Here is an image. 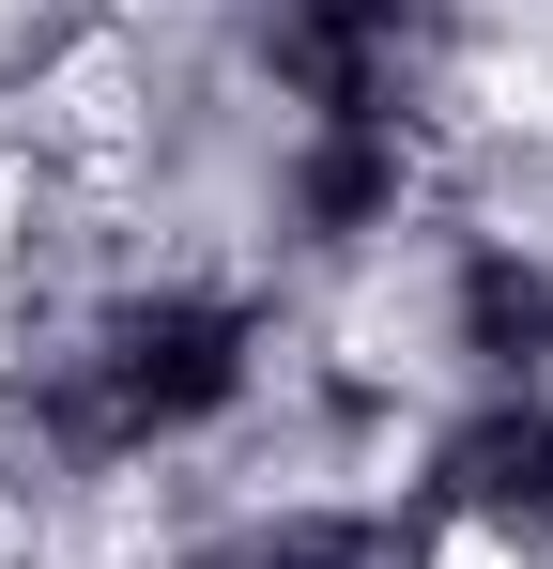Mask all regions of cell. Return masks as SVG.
Returning <instances> with one entry per match:
<instances>
[{
	"label": "cell",
	"instance_id": "6da1fadb",
	"mask_svg": "<svg viewBox=\"0 0 553 569\" xmlns=\"http://www.w3.org/2000/svg\"><path fill=\"white\" fill-rule=\"evenodd\" d=\"M431 569H523V555H507L492 523H461V539H446V555H431Z\"/></svg>",
	"mask_w": 553,
	"mask_h": 569
}]
</instances>
